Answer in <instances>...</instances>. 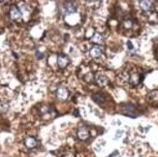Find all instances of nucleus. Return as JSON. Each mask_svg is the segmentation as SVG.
Instances as JSON below:
<instances>
[{"label": "nucleus", "mask_w": 158, "mask_h": 157, "mask_svg": "<svg viewBox=\"0 0 158 157\" xmlns=\"http://www.w3.org/2000/svg\"><path fill=\"white\" fill-rule=\"evenodd\" d=\"M39 114H41V115H45V114H50V113H52V108L51 107V106H47V105H44V106H41L40 108H39Z\"/></svg>", "instance_id": "ddd939ff"}, {"label": "nucleus", "mask_w": 158, "mask_h": 157, "mask_svg": "<svg viewBox=\"0 0 158 157\" xmlns=\"http://www.w3.org/2000/svg\"><path fill=\"white\" fill-rule=\"evenodd\" d=\"M24 146L28 148V149H33L37 147L38 146V141L35 137H32V136H29V137L25 138L24 140Z\"/></svg>", "instance_id": "0eeeda50"}, {"label": "nucleus", "mask_w": 158, "mask_h": 157, "mask_svg": "<svg viewBox=\"0 0 158 157\" xmlns=\"http://www.w3.org/2000/svg\"><path fill=\"white\" fill-rule=\"evenodd\" d=\"M69 63H70V59L67 56H65V54L61 53L57 56V65L60 69H64V68H66L68 66Z\"/></svg>", "instance_id": "423d86ee"}, {"label": "nucleus", "mask_w": 158, "mask_h": 157, "mask_svg": "<svg viewBox=\"0 0 158 157\" xmlns=\"http://www.w3.org/2000/svg\"><path fill=\"white\" fill-rule=\"evenodd\" d=\"M92 99H93V101L96 102V103L102 104V103H104V101L106 100V94L103 92H98L93 95Z\"/></svg>", "instance_id": "9d476101"}, {"label": "nucleus", "mask_w": 158, "mask_h": 157, "mask_svg": "<svg viewBox=\"0 0 158 157\" xmlns=\"http://www.w3.org/2000/svg\"><path fill=\"white\" fill-rule=\"evenodd\" d=\"M63 9H64L65 15H70V14H73L76 12L77 5L74 1H66L63 4Z\"/></svg>", "instance_id": "20e7f679"}, {"label": "nucleus", "mask_w": 158, "mask_h": 157, "mask_svg": "<svg viewBox=\"0 0 158 157\" xmlns=\"http://www.w3.org/2000/svg\"><path fill=\"white\" fill-rule=\"evenodd\" d=\"M149 98L152 99V101H158V92H157L156 96H155V91H152V93L149 94Z\"/></svg>", "instance_id": "f3484780"}, {"label": "nucleus", "mask_w": 158, "mask_h": 157, "mask_svg": "<svg viewBox=\"0 0 158 157\" xmlns=\"http://www.w3.org/2000/svg\"><path fill=\"white\" fill-rule=\"evenodd\" d=\"M56 97L61 101H65L69 97V91L65 87H58L56 90Z\"/></svg>", "instance_id": "6e6552de"}, {"label": "nucleus", "mask_w": 158, "mask_h": 157, "mask_svg": "<svg viewBox=\"0 0 158 157\" xmlns=\"http://www.w3.org/2000/svg\"><path fill=\"white\" fill-rule=\"evenodd\" d=\"M123 26L125 27V28L129 29V28H131V27L133 26V20L131 19H126L123 20Z\"/></svg>", "instance_id": "2eb2a0df"}, {"label": "nucleus", "mask_w": 158, "mask_h": 157, "mask_svg": "<svg viewBox=\"0 0 158 157\" xmlns=\"http://www.w3.org/2000/svg\"><path fill=\"white\" fill-rule=\"evenodd\" d=\"M142 76H141V74L138 73V72H132L131 74H130V76H129V84L133 85V86H136V85H138L141 81H142Z\"/></svg>", "instance_id": "7ed1b4c3"}, {"label": "nucleus", "mask_w": 158, "mask_h": 157, "mask_svg": "<svg viewBox=\"0 0 158 157\" xmlns=\"http://www.w3.org/2000/svg\"><path fill=\"white\" fill-rule=\"evenodd\" d=\"M96 83H97L100 86H104V85H108L109 81H108L107 77L104 76V75H97V76H96Z\"/></svg>", "instance_id": "f8f14e48"}, {"label": "nucleus", "mask_w": 158, "mask_h": 157, "mask_svg": "<svg viewBox=\"0 0 158 157\" xmlns=\"http://www.w3.org/2000/svg\"><path fill=\"white\" fill-rule=\"evenodd\" d=\"M77 135L80 140L81 141H85L89 138V131L86 126L85 125H81L78 128V131H77Z\"/></svg>", "instance_id": "39448f33"}, {"label": "nucleus", "mask_w": 158, "mask_h": 157, "mask_svg": "<svg viewBox=\"0 0 158 157\" xmlns=\"http://www.w3.org/2000/svg\"><path fill=\"white\" fill-rule=\"evenodd\" d=\"M123 111H124V114L130 118H137L139 114L137 113V109L133 104H125L123 105Z\"/></svg>", "instance_id": "f257e3e1"}, {"label": "nucleus", "mask_w": 158, "mask_h": 157, "mask_svg": "<svg viewBox=\"0 0 158 157\" xmlns=\"http://www.w3.org/2000/svg\"><path fill=\"white\" fill-rule=\"evenodd\" d=\"M9 109V104L5 101L0 102V112H6Z\"/></svg>", "instance_id": "dca6fc26"}, {"label": "nucleus", "mask_w": 158, "mask_h": 157, "mask_svg": "<svg viewBox=\"0 0 158 157\" xmlns=\"http://www.w3.org/2000/svg\"><path fill=\"white\" fill-rule=\"evenodd\" d=\"M91 41L95 44H102L103 43V37L100 33H95L92 37V39H91Z\"/></svg>", "instance_id": "4468645a"}, {"label": "nucleus", "mask_w": 158, "mask_h": 157, "mask_svg": "<svg viewBox=\"0 0 158 157\" xmlns=\"http://www.w3.org/2000/svg\"><path fill=\"white\" fill-rule=\"evenodd\" d=\"M102 52H103V50H102L101 47L95 46V47H93L92 49L90 50V56L93 58H97V57H99L101 54H102Z\"/></svg>", "instance_id": "9b49d317"}, {"label": "nucleus", "mask_w": 158, "mask_h": 157, "mask_svg": "<svg viewBox=\"0 0 158 157\" xmlns=\"http://www.w3.org/2000/svg\"><path fill=\"white\" fill-rule=\"evenodd\" d=\"M120 134H122V131H118V132H116V136L114 137V139H119L121 137Z\"/></svg>", "instance_id": "6ab92c4d"}, {"label": "nucleus", "mask_w": 158, "mask_h": 157, "mask_svg": "<svg viewBox=\"0 0 158 157\" xmlns=\"http://www.w3.org/2000/svg\"><path fill=\"white\" fill-rule=\"evenodd\" d=\"M36 57H37V59H42V58H44V53L40 52V51L37 50L36 51Z\"/></svg>", "instance_id": "a211bd4d"}, {"label": "nucleus", "mask_w": 158, "mask_h": 157, "mask_svg": "<svg viewBox=\"0 0 158 157\" xmlns=\"http://www.w3.org/2000/svg\"><path fill=\"white\" fill-rule=\"evenodd\" d=\"M127 46L129 48V50H133V45H132L131 42H130V41H128V42H127Z\"/></svg>", "instance_id": "aec40b11"}, {"label": "nucleus", "mask_w": 158, "mask_h": 157, "mask_svg": "<svg viewBox=\"0 0 158 157\" xmlns=\"http://www.w3.org/2000/svg\"><path fill=\"white\" fill-rule=\"evenodd\" d=\"M9 16L13 20H19L23 17V13L17 5H12L9 11Z\"/></svg>", "instance_id": "f03ea898"}, {"label": "nucleus", "mask_w": 158, "mask_h": 157, "mask_svg": "<svg viewBox=\"0 0 158 157\" xmlns=\"http://www.w3.org/2000/svg\"><path fill=\"white\" fill-rule=\"evenodd\" d=\"M153 6V2L152 1H148V0H143V1H140V7L143 11L145 12H148L152 9Z\"/></svg>", "instance_id": "1a4fd4ad"}]
</instances>
